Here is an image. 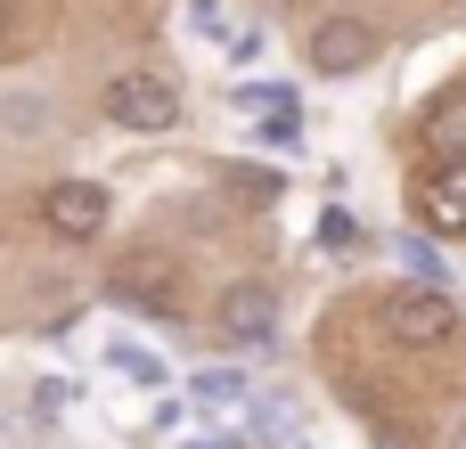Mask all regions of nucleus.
Instances as JSON below:
<instances>
[{"instance_id":"nucleus-6","label":"nucleus","mask_w":466,"mask_h":449,"mask_svg":"<svg viewBox=\"0 0 466 449\" xmlns=\"http://www.w3.org/2000/svg\"><path fill=\"white\" fill-rule=\"evenodd\" d=\"M360 65H377V25H360V16L311 25V74H360Z\"/></svg>"},{"instance_id":"nucleus-14","label":"nucleus","mask_w":466,"mask_h":449,"mask_svg":"<svg viewBox=\"0 0 466 449\" xmlns=\"http://www.w3.org/2000/svg\"><path fill=\"white\" fill-rule=\"evenodd\" d=\"M188 449H229V442H188Z\"/></svg>"},{"instance_id":"nucleus-13","label":"nucleus","mask_w":466,"mask_h":449,"mask_svg":"<svg viewBox=\"0 0 466 449\" xmlns=\"http://www.w3.org/2000/svg\"><path fill=\"white\" fill-rule=\"evenodd\" d=\"M319 237H328V245H352V237H360V221H352V213H328V221H319Z\"/></svg>"},{"instance_id":"nucleus-4","label":"nucleus","mask_w":466,"mask_h":449,"mask_svg":"<svg viewBox=\"0 0 466 449\" xmlns=\"http://www.w3.org/2000/svg\"><path fill=\"white\" fill-rule=\"evenodd\" d=\"M41 229L66 237V245L98 237V229H106V188H98V180H57V188L41 196Z\"/></svg>"},{"instance_id":"nucleus-9","label":"nucleus","mask_w":466,"mask_h":449,"mask_svg":"<svg viewBox=\"0 0 466 449\" xmlns=\"http://www.w3.org/2000/svg\"><path fill=\"white\" fill-rule=\"evenodd\" d=\"M221 188H238V196L270 205V196H279V172H254V164H221Z\"/></svg>"},{"instance_id":"nucleus-10","label":"nucleus","mask_w":466,"mask_h":449,"mask_svg":"<svg viewBox=\"0 0 466 449\" xmlns=\"http://www.w3.org/2000/svg\"><path fill=\"white\" fill-rule=\"evenodd\" d=\"M188 393H197V401H205V409H229V401H238V393H246V376H238V368H205V376H197V384H188Z\"/></svg>"},{"instance_id":"nucleus-12","label":"nucleus","mask_w":466,"mask_h":449,"mask_svg":"<svg viewBox=\"0 0 466 449\" xmlns=\"http://www.w3.org/2000/svg\"><path fill=\"white\" fill-rule=\"evenodd\" d=\"M115 368H123V376H139V384H164V360H156V352H131V344H115Z\"/></svg>"},{"instance_id":"nucleus-3","label":"nucleus","mask_w":466,"mask_h":449,"mask_svg":"<svg viewBox=\"0 0 466 449\" xmlns=\"http://www.w3.org/2000/svg\"><path fill=\"white\" fill-rule=\"evenodd\" d=\"M106 294H115L123 311H156V319H180V311H188V294H180V270H172V262H115Z\"/></svg>"},{"instance_id":"nucleus-16","label":"nucleus","mask_w":466,"mask_h":449,"mask_svg":"<svg viewBox=\"0 0 466 449\" xmlns=\"http://www.w3.org/2000/svg\"><path fill=\"white\" fill-rule=\"evenodd\" d=\"M459 449H466V425H459Z\"/></svg>"},{"instance_id":"nucleus-15","label":"nucleus","mask_w":466,"mask_h":449,"mask_svg":"<svg viewBox=\"0 0 466 449\" xmlns=\"http://www.w3.org/2000/svg\"><path fill=\"white\" fill-rule=\"evenodd\" d=\"M0 33H8V0H0Z\"/></svg>"},{"instance_id":"nucleus-2","label":"nucleus","mask_w":466,"mask_h":449,"mask_svg":"<svg viewBox=\"0 0 466 449\" xmlns=\"http://www.w3.org/2000/svg\"><path fill=\"white\" fill-rule=\"evenodd\" d=\"M106 123H123V131H172V123H180L172 74H156V65L115 74V82H106Z\"/></svg>"},{"instance_id":"nucleus-8","label":"nucleus","mask_w":466,"mask_h":449,"mask_svg":"<svg viewBox=\"0 0 466 449\" xmlns=\"http://www.w3.org/2000/svg\"><path fill=\"white\" fill-rule=\"evenodd\" d=\"M418 139H426V155H434V164H459V155H466V82H451V90H434V98H426Z\"/></svg>"},{"instance_id":"nucleus-11","label":"nucleus","mask_w":466,"mask_h":449,"mask_svg":"<svg viewBox=\"0 0 466 449\" xmlns=\"http://www.w3.org/2000/svg\"><path fill=\"white\" fill-rule=\"evenodd\" d=\"M401 270H410L418 286H442V254H434L426 237H418V245H401Z\"/></svg>"},{"instance_id":"nucleus-1","label":"nucleus","mask_w":466,"mask_h":449,"mask_svg":"<svg viewBox=\"0 0 466 449\" xmlns=\"http://www.w3.org/2000/svg\"><path fill=\"white\" fill-rule=\"evenodd\" d=\"M377 327L401 344V352H442L451 335H459V303L442 294V286H393L385 303H377Z\"/></svg>"},{"instance_id":"nucleus-7","label":"nucleus","mask_w":466,"mask_h":449,"mask_svg":"<svg viewBox=\"0 0 466 449\" xmlns=\"http://www.w3.org/2000/svg\"><path fill=\"white\" fill-rule=\"evenodd\" d=\"M418 221H426V237H466V155L418 180Z\"/></svg>"},{"instance_id":"nucleus-5","label":"nucleus","mask_w":466,"mask_h":449,"mask_svg":"<svg viewBox=\"0 0 466 449\" xmlns=\"http://www.w3.org/2000/svg\"><path fill=\"white\" fill-rule=\"evenodd\" d=\"M213 327H221L229 344H246V352H254V344H270V335H279V294H270V286H254V278H246V286H221Z\"/></svg>"}]
</instances>
